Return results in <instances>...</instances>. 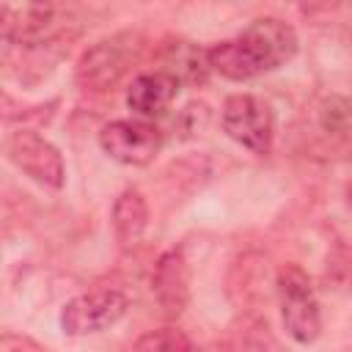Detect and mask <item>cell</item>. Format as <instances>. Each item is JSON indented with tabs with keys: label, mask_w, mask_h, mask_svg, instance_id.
I'll list each match as a JSON object with an SVG mask.
<instances>
[{
	"label": "cell",
	"mask_w": 352,
	"mask_h": 352,
	"mask_svg": "<svg viewBox=\"0 0 352 352\" xmlns=\"http://www.w3.org/2000/svg\"><path fill=\"white\" fill-rule=\"evenodd\" d=\"M223 132L250 154H270L275 138V118L270 104L256 94H231L223 102Z\"/></svg>",
	"instance_id": "277c9868"
},
{
	"label": "cell",
	"mask_w": 352,
	"mask_h": 352,
	"mask_svg": "<svg viewBox=\"0 0 352 352\" xmlns=\"http://www.w3.org/2000/svg\"><path fill=\"white\" fill-rule=\"evenodd\" d=\"M113 234L121 245H135L148 228V204L140 190L126 187L113 204Z\"/></svg>",
	"instance_id": "7c38bea8"
},
{
	"label": "cell",
	"mask_w": 352,
	"mask_h": 352,
	"mask_svg": "<svg viewBox=\"0 0 352 352\" xmlns=\"http://www.w3.org/2000/svg\"><path fill=\"white\" fill-rule=\"evenodd\" d=\"M0 352H47L44 346H38L33 338L28 336H16V333H3L0 338Z\"/></svg>",
	"instance_id": "5bb4252c"
},
{
	"label": "cell",
	"mask_w": 352,
	"mask_h": 352,
	"mask_svg": "<svg viewBox=\"0 0 352 352\" xmlns=\"http://www.w3.org/2000/svg\"><path fill=\"white\" fill-rule=\"evenodd\" d=\"M0 36L11 47H50L58 41V8L55 6H3Z\"/></svg>",
	"instance_id": "ba28073f"
},
{
	"label": "cell",
	"mask_w": 352,
	"mask_h": 352,
	"mask_svg": "<svg viewBox=\"0 0 352 352\" xmlns=\"http://www.w3.org/2000/svg\"><path fill=\"white\" fill-rule=\"evenodd\" d=\"M179 88L182 85L160 69L138 74L126 88V107L140 118H157L170 107Z\"/></svg>",
	"instance_id": "8fae6325"
},
{
	"label": "cell",
	"mask_w": 352,
	"mask_h": 352,
	"mask_svg": "<svg viewBox=\"0 0 352 352\" xmlns=\"http://www.w3.org/2000/svg\"><path fill=\"white\" fill-rule=\"evenodd\" d=\"M6 151H8L11 162L25 176H30L33 182H38L44 187H52V190H60L63 187V182H66L63 157H60V151L44 135L22 126V129H16V132L8 135Z\"/></svg>",
	"instance_id": "52a82bcc"
},
{
	"label": "cell",
	"mask_w": 352,
	"mask_h": 352,
	"mask_svg": "<svg viewBox=\"0 0 352 352\" xmlns=\"http://www.w3.org/2000/svg\"><path fill=\"white\" fill-rule=\"evenodd\" d=\"M160 72L170 74L179 85H204L212 74L209 66V55L204 47H198L195 41L187 38H170L160 47Z\"/></svg>",
	"instance_id": "30bf717a"
},
{
	"label": "cell",
	"mask_w": 352,
	"mask_h": 352,
	"mask_svg": "<svg viewBox=\"0 0 352 352\" xmlns=\"http://www.w3.org/2000/svg\"><path fill=\"white\" fill-rule=\"evenodd\" d=\"M151 294L168 319H176L190 300V270L182 250H165L151 270Z\"/></svg>",
	"instance_id": "9c48e42d"
},
{
	"label": "cell",
	"mask_w": 352,
	"mask_h": 352,
	"mask_svg": "<svg viewBox=\"0 0 352 352\" xmlns=\"http://www.w3.org/2000/svg\"><path fill=\"white\" fill-rule=\"evenodd\" d=\"M297 33L289 22L278 16H258L239 36L212 44L206 55L212 72L242 82L289 63L297 52Z\"/></svg>",
	"instance_id": "6da1fadb"
},
{
	"label": "cell",
	"mask_w": 352,
	"mask_h": 352,
	"mask_svg": "<svg viewBox=\"0 0 352 352\" xmlns=\"http://www.w3.org/2000/svg\"><path fill=\"white\" fill-rule=\"evenodd\" d=\"M132 352H198V346L190 341V336L184 330L165 324V327L143 333L135 341Z\"/></svg>",
	"instance_id": "4fadbf2b"
},
{
	"label": "cell",
	"mask_w": 352,
	"mask_h": 352,
	"mask_svg": "<svg viewBox=\"0 0 352 352\" xmlns=\"http://www.w3.org/2000/svg\"><path fill=\"white\" fill-rule=\"evenodd\" d=\"M280 319L297 344H314L322 333V311L308 272L300 264H283L275 278Z\"/></svg>",
	"instance_id": "7a4b0ae2"
},
{
	"label": "cell",
	"mask_w": 352,
	"mask_h": 352,
	"mask_svg": "<svg viewBox=\"0 0 352 352\" xmlns=\"http://www.w3.org/2000/svg\"><path fill=\"white\" fill-rule=\"evenodd\" d=\"M140 50V36L138 33H116L94 47H88L74 69V77L80 88L85 91H110L118 85V80L126 74V69L135 63Z\"/></svg>",
	"instance_id": "3957f363"
},
{
	"label": "cell",
	"mask_w": 352,
	"mask_h": 352,
	"mask_svg": "<svg viewBox=\"0 0 352 352\" xmlns=\"http://www.w3.org/2000/svg\"><path fill=\"white\" fill-rule=\"evenodd\" d=\"M129 300L110 286H99L72 297L60 311V330L66 336H94L124 319Z\"/></svg>",
	"instance_id": "5b68a950"
},
{
	"label": "cell",
	"mask_w": 352,
	"mask_h": 352,
	"mask_svg": "<svg viewBox=\"0 0 352 352\" xmlns=\"http://www.w3.org/2000/svg\"><path fill=\"white\" fill-rule=\"evenodd\" d=\"M346 198H349V206H352V184H349V190H346Z\"/></svg>",
	"instance_id": "9a60e30c"
},
{
	"label": "cell",
	"mask_w": 352,
	"mask_h": 352,
	"mask_svg": "<svg viewBox=\"0 0 352 352\" xmlns=\"http://www.w3.org/2000/svg\"><path fill=\"white\" fill-rule=\"evenodd\" d=\"M99 146L110 160L140 168L157 157L162 132L143 118H118L99 129Z\"/></svg>",
	"instance_id": "8992f818"
}]
</instances>
